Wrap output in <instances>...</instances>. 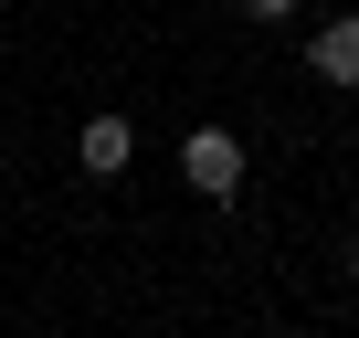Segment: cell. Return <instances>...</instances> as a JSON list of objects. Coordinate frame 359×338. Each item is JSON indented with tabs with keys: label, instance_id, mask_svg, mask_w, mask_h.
Masks as SVG:
<instances>
[{
	"label": "cell",
	"instance_id": "cell-5",
	"mask_svg": "<svg viewBox=\"0 0 359 338\" xmlns=\"http://www.w3.org/2000/svg\"><path fill=\"white\" fill-rule=\"evenodd\" d=\"M348 285H359V243H348Z\"/></svg>",
	"mask_w": 359,
	"mask_h": 338
},
{
	"label": "cell",
	"instance_id": "cell-2",
	"mask_svg": "<svg viewBox=\"0 0 359 338\" xmlns=\"http://www.w3.org/2000/svg\"><path fill=\"white\" fill-rule=\"evenodd\" d=\"M74 158L95 169V180H116V169L137 158V127H127V116H85V137H74Z\"/></svg>",
	"mask_w": 359,
	"mask_h": 338
},
{
	"label": "cell",
	"instance_id": "cell-3",
	"mask_svg": "<svg viewBox=\"0 0 359 338\" xmlns=\"http://www.w3.org/2000/svg\"><path fill=\"white\" fill-rule=\"evenodd\" d=\"M306 64H317L327 85H359V22H327V32L306 43Z\"/></svg>",
	"mask_w": 359,
	"mask_h": 338
},
{
	"label": "cell",
	"instance_id": "cell-4",
	"mask_svg": "<svg viewBox=\"0 0 359 338\" xmlns=\"http://www.w3.org/2000/svg\"><path fill=\"white\" fill-rule=\"evenodd\" d=\"M243 11H264V22H275V11H296V0H243Z\"/></svg>",
	"mask_w": 359,
	"mask_h": 338
},
{
	"label": "cell",
	"instance_id": "cell-1",
	"mask_svg": "<svg viewBox=\"0 0 359 338\" xmlns=\"http://www.w3.org/2000/svg\"><path fill=\"white\" fill-rule=\"evenodd\" d=\"M180 169H191V191H201V201H233V191H243V148H233L222 127H201L191 148H180Z\"/></svg>",
	"mask_w": 359,
	"mask_h": 338
}]
</instances>
